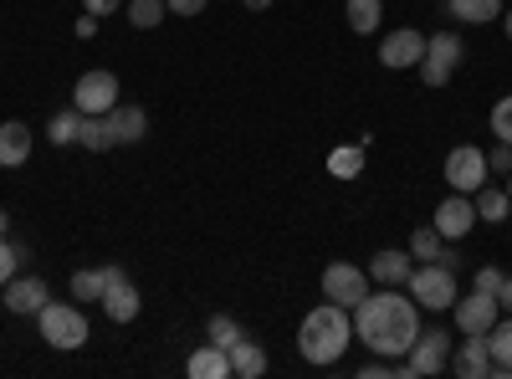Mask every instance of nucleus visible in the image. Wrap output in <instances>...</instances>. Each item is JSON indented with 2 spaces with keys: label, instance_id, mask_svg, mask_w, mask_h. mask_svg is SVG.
Returning <instances> with one entry per match:
<instances>
[{
  "label": "nucleus",
  "instance_id": "nucleus-1",
  "mask_svg": "<svg viewBox=\"0 0 512 379\" xmlns=\"http://www.w3.org/2000/svg\"><path fill=\"white\" fill-rule=\"evenodd\" d=\"M354 339L379 359H405L420 339V308L415 298H400L395 287H379L354 308Z\"/></svg>",
  "mask_w": 512,
  "mask_h": 379
},
{
  "label": "nucleus",
  "instance_id": "nucleus-2",
  "mask_svg": "<svg viewBox=\"0 0 512 379\" xmlns=\"http://www.w3.org/2000/svg\"><path fill=\"white\" fill-rule=\"evenodd\" d=\"M349 339H354L349 308H338V303L323 298L318 308H308L303 328H297V354H303L308 364H338L344 349H349Z\"/></svg>",
  "mask_w": 512,
  "mask_h": 379
},
{
  "label": "nucleus",
  "instance_id": "nucleus-3",
  "mask_svg": "<svg viewBox=\"0 0 512 379\" xmlns=\"http://www.w3.org/2000/svg\"><path fill=\"white\" fill-rule=\"evenodd\" d=\"M405 287H410V298H415L420 308H431V313H446V308H456V298H461L456 272H451L446 262H420V267H410Z\"/></svg>",
  "mask_w": 512,
  "mask_h": 379
},
{
  "label": "nucleus",
  "instance_id": "nucleus-4",
  "mask_svg": "<svg viewBox=\"0 0 512 379\" xmlns=\"http://www.w3.org/2000/svg\"><path fill=\"white\" fill-rule=\"evenodd\" d=\"M36 328H41V339H47L52 349H62V354L88 344V318H82V308H72V303H47L36 313Z\"/></svg>",
  "mask_w": 512,
  "mask_h": 379
},
{
  "label": "nucleus",
  "instance_id": "nucleus-5",
  "mask_svg": "<svg viewBox=\"0 0 512 379\" xmlns=\"http://www.w3.org/2000/svg\"><path fill=\"white\" fill-rule=\"evenodd\" d=\"M466 62V47H461V36L456 31H436V36H425V57H420V82L425 88H446L451 72Z\"/></svg>",
  "mask_w": 512,
  "mask_h": 379
},
{
  "label": "nucleus",
  "instance_id": "nucleus-6",
  "mask_svg": "<svg viewBox=\"0 0 512 379\" xmlns=\"http://www.w3.org/2000/svg\"><path fill=\"white\" fill-rule=\"evenodd\" d=\"M323 298L354 313V308L369 298V272L354 267V262H328V267H323Z\"/></svg>",
  "mask_w": 512,
  "mask_h": 379
},
{
  "label": "nucleus",
  "instance_id": "nucleus-7",
  "mask_svg": "<svg viewBox=\"0 0 512 379\" xmlns=\"http://www.w3.org/2000/svg\"><path fill=\"white\" fill-rule=\"evenodd\" d=\"M451 333L446 328H425L420 339H415V349L405 354V374L410 379H431V374H441L446 364H451Z\"/></svg>",
  "mask_w": 512,
  "mask_h": 379
},
{
  "label": "nucleus",
  "instance_id": "nucleus-8",
  "mask_svg": "<svg viewBox=\"0 0 512 379\" xmlns=\"http://www.w3.org/2000/svg\"><path fill=\"white\" fill-rule=\"evenodd\" d=\"M487 180H492V170H487V149L461 144V149H451V154H446V185H451V190L477 195Z\"/></svg>",
  "mask_w": 512,
  "mask_h": 379
},
{
  "label": "nucleus",
  "instance_id": "nucleus-9",
  "mask_svg": "<svg viewBox=\"0 0 512 379\" xmlns=\"http://www.w3.org/2000/svg\"><path fill=\"white\" fill-rule=\"evenodd\" d=\"M113 103H118V77L108 67H93V72L77 77V88H72V108L77 113H108Z\"/></svg>",
  "mask_w": 512,
  "mask_h": 379
},
{
  "label": "nucleus",
  "instance_id": "nucleus-10",
  "mask_svg": "<svg viewBox=\"0 0 512 379\" xmlns=\"http://www.w3.org/2000/svg\"><path fill=\"white\" fill-rule=\"evenodd\" d=\"M431 226L441 231V241H466L477 231V205H472V195H461V190H451L441 205H436V216H431Z\"/></svg>",
  "mask_w": 512,
  "mask_h": 379
},
{
  "label": "nucleus",
  "instance_id": "nucleus-11",
  "mask_svg": "<svg viewBox=\"0 0 512 379\" xmlns=\"http://www.w3.org/2000/svg\"><path fill=\"white\" fill-rule=\"evenodd\" d=\"M139 308H144L139 287L128 282V272H123L118 262H108V292H103V313H108L113 323H134V318H139Z\"/></svg>",
  "mask_w": 512,
  "mask_h": 379
},
{
  "label": "nucleus",
  "instance_id": "nucleus-12",
  "mask_svg": "<svg viewBox=\"0 0 512 379\" xmlns=\"http://www.w3.org/2000/svg\"><path fill=\"white\" fill-rule=\"evenodd\" d=\"M420 57H425V36H420L415 26H400V31H390V36L379 41V62L390 67V72L420 67Z\"/></svg>",
  "mask_w": 512,
  "mask_h": 379
},
{
  "label": "nucleus",
  "instance_id": "nucleus-13",
  "mask_svg": "<svg viewBox=\"0 0 512 379\" xmlns=\"http://www.w3.org/2000/svg\"><path fill=\"white\" fill-rule=\"evenodd\" d=\"M461 379H492V349H487V333H461V344L451 354V364Z\"/></svg>",
  "mask_w": 512,
  "mask_h": 379
},
{
  "label": "nucleus",
  "instance_id": "nucleus-14",
  "mask_svg": "<svg viewBox=\"0 0 512 379\" xmlns=\"http://www.w3.org/2000/svg\"><path fill=\"white\" fill-rule=\"evenodd\" d=\"M502 318V303L492 298V292H466V298H456V323H461V333H487L492 323Z\"/></svg>",
  "mask_w": 512,
  "mask_h": 379
},
{
  "label": "nucleus",
  "instance_id": "nucleus-15",
  "mask_svg": "<svg viewBox=\"0 0 512 379\" xmlns=\"http://www.w3.org/2000/svg\"><path fill=\"white\" fill-rule=\"evenodd\" d=\"M47 303H52V292H47V282H41V277H11V282H6V308H11V313L36 318Z\"/></svg>",
  "mask_w": 512,
  "mask_h": 379
},
{
  "label": "nucleus",
  "instance_id": "nucleus-16",
  "mask_svg": "<svg viewBox=\"0 0 512 379\" xmlns=\"http://www.w3.org/2000/svg\"><path fill=\"white\" fill-rule=\"evenodd\" d=\"M108 129H113V144H139L149 134V113L139 103H113L108 108Z\"/></svg>",
  "mask_w": 512,
  "mask_h": 379
},
{
  "label": "nucleus",
  "instance_id": "nucleus-17",
  "mask_svg": "<svg viewBox=\"0 0 512 379\" xmlns=\"http://www.w3.org/2000/svg\"><path fill=\"white\" fill-rule=\"evenodd\" d=\"M410 267H415V257H410V251H395V246H384L379 257L369 262V282H379V287H405Z\"/></svg>",
  "mask_w": 512,
  "mask_h": 379
},
{
  "label": "nucleus",
  "instance_id": "nucleus-18",
  "mask_svg": "<svg viewBox=\"0 0 512 379\" xmlns=\"http://www.w3.org/2000/svg\"><path fill=\"white\" fill-rule=\"evenodd\" d=\"M26 159H31V129L21 118L0 123V170H21Z\"/></svg>",
  "mask_w": 512,
  "mask_h": 379
},
{
  "label": "nucleus",
  "instance_id": "nucleus-19",
  "mask_svg": "<svg viewBox=\"0 0 512 379\" xmlns=\"http://www.w3.org/2000/svg\"><path fill=\"white\" fill-rule=\"evenodd\" d=\"M226 354H231V374H236V379H262V374H267V349L256 344V339H246V333H241Z\"/></svg>",
  "mask_w": 512,
  "mask_h": 379
},
{
  "label": "nucleus",
  "instance_id": "nucleus-20",
  "mask_svg": "<svg viewBox=\"0 0 512 379\" xmlns=\"http://www.w3.org/2000/svg\"><path fill=\"white\" fill-rule=\"evenodd\" d=\"M472 205H477V221H487V226H502V221L512 216V200H507V190H502L497 180H487V185L472 195Z\"/></svg>",
  "mask_w": 512,
  "mask_h": 379
},
{
  "label": "nucleus",
  "instance_id": "nucleus-21",
  "mask_svg": "<svg viewBox=\"0 0 512 379\" xmlns=\"http://www.w3.org/2000/svg\"><path fill=\"white\" fill-rule=\"evenodd\" d=\"M190 379H226L231 374V354L221 349V344H205V349H195L190 354Z\"/></svg>",
  "mask_w": 512,
  "mask_h": 379
},
{
  "label": "nucleus",
  "instance_id": "nucleus-22",
  "mask_svg": "<svg viewBox=\"0 0 512 379\" xmlns=\"http://www.w3.org/2000/svg\"><path fill=\"white\" fill-rule=\"evenodd\" d=\"M487 349H492V379L502 374H512V318H497L492 328H487Z\"/></svg>",
  "mask_w": 512,
  "mask_h": 379
},
{
  "label": "nucleus",
  "instance_id": "nucleus-23",
  "mask_svg": "<svg viewBox=\"0 0 512 379\" xmlns=\"http://www.w3.org/2000/svg\"><path fill=\"white\" fill-rule=\"evenodd\" d=\"M77 144H82V149H93V154L113 149V129H108V113H82V123H77Z\"/></svg>",
  "mask_w": 512,
  "mask_h": 379
},
{
  "label": "nucleus",
  "instance_id": "nucleus-24",
  "mask_svg": "<svg viewBox=\"0 0 512 379\" xmlns=\"http://www.w3.org/2000/svg\"><path fill=\"white\" fill-rule=\"evenodd\" d=\"M103 292H108V262L72 272V298H77V303H103Z\"/></svg>",
  "mask_w": 512,
  "mask_h": 379
},
{
  "label": "nucleus",
  "instance_id": "nucleus-25",
  "mask_svg": "<svg viewBox=\"0 0 512 379\" xmlns=\"http://www.w3.org/2000/svg\"><path fill=\"white\" fill-rule=\"evenodd\" d=\"M446 16H456V21H466V26H487V21L502 16V0H451Z\"/></svg>",
  "mask_w": 512,
  "mask_h": 379
},
{
  "label": "nucleus",
  "instance_id": "nucleus-26",
  "mask_svg": "<svg viewBox=\"0 0 512 379\" xmlns=\"http://www.w3.org/2000/svg\"><path fill=\"white\" fill-rule=\"evenodd\" d=\"M328 175L333 180H359L364 175V144H344L328 154Z\"/></svg>",
  "mask_w": 512,
  "mask_h": 379
},
{
  "label": "nucleus",
  "instance_id": "nucleus-27",
  "mask_svg": "<svg viewBox=\"0 0 512 379\" xmlns=\"http://www.w3.org/2000/svg\"><path fill=\"white\" fill-rule=\"evenodd\" d=\"M344 16H349V26H354L359 36H369V31H379L384 0H344Z\"/></svg>",
  "mask_w": 512,
  "mask_h": 379
},
{
  "label": "nucleus",
  "instance_id": "nucleus-28",
  "mask_svg": "<svg viewBox=\"0 0 512 379\" xmlns=\"http://www.w3.org/2000/svg\"><path fill=\"white\" fill-rule=\"evenodd\" d=\"M164 16H169L164 0H128V26H134V31H154Z\"/></svg>",
  "mask_w": 512,
  "mask_h": 379
},
{
  "label": "nucleus",
  "instance_id": "nucleus-29",
  "mask_svg": "<svg viewBox=\"0 0 512 379\" xmlns=\"http://www.w3.org/2000/svg\"><path fill=\"white\" fill-rule=\"evenodd\" d=\"M77 123H82V113L77 108H62V113H52V123H47V139L62 149V144H77Z\"/></svg>",
  "mask_w": 512,
  "mask_h": 379
},
{
  "label": "nucleus",
  "instance_id": "nucleus-30",
  "mask_svg": "<svg viewBox=\"0 0 512 379\" xmlns=\"http://www.w3.org/2000/svg\"><path fill=\"white\" fill-rule=\"evenodd\" d=\"M441 246H446V241H441L436 226H420V231L410 236V257H415V262H436V257H441Z\"/></svg>",
  "mask_w": 512,
  "mask_h": 379
},
{
  "label": "nucleus",
  "instance_id": "nucleus-31",
  "mask_svg": "<svg viewBox=\"0 0 512 379\" xmlns=\"http://www.w3.org/2000/svg\"><path fill=\"white\" fill-rule=\"evenodd\" d=\"M205 339H210V344H221V349H231V344L241 339V323H236L231 313H216V318L205 323Z\"/></svg>",
  "mask_w": 512,
  "mask_h": 379
},
{
  "label": "nucleus",
  "instance_id": "nucleus-32",
  "mask_svg": "<svg viewBox=\"0 0 512 379\" xmlns=\"http://www.w3.org/2000/svg\"><path fill=\"white\" fill-rule=\"evenodd\" d=\"M492 139L512 144V98H497V108H492Z\"/></svg>",
  "mask_w": 512,
  "mask_h": 379
},
{
  "label": "nucleus",
  "instance_id": "nucleus-33",
  "mask_svg": "<svg viewBox=\"0 0 512 379\" xmlns=\"http://www.w3.org/2000/svg\"><path fill=\"white\" fill-rule=\"evenodd\" d=\"M487 170H492V175H512V144L497 139V144L487 149Z\"/></svg>",
  "mask_w": 512,
  "mask_h": 379
},
{
  "label": "nucleus",
  "instance_id": "nucleus-34",
  "mask_svg": "<svg viewBox=\"0 0 512 379\" xmlns=\"http://www.w3.org/2000/svg\"><path fill=\"white\" fill-rule=\"evenodd\" d=\"M472 287H477V292H492V298H497V292H502V267H477Z\"/></svg>",
  "mask_w": 512,
  "mask_h": 379
},
{
  "label": "nucleus",
  "instance_id": "nucleus-35",
  "mask_svg": "<svg viewBox=\"0 0 512 379\" xmlns=\"http://www.w3.org/2000/svg\"><path fill=\"white\" fill-rule=\"evenodd\" d=\"M16 277V246L6 241V236H0V287H6Z\"/></svg>",
  "mask_w": 512,
  "mask_h": 379
},
{
  "label": "nucleus",
  "instance_id": "nucleus-36",
  "mask_svg": "<svg viewBox=\"0 0 512 379\" xmlns=\"http://www.w3.org/2000/svg\"><path fill=\"white\" fill-rule=\"evenodd\" d=\"M169 16H200L205 11V0H164Z\"/></svg>",
  "mask_w": 512,
  "mask_h": 379
},
{
  "label": "nucleus",
  "instance_id": "nucleus-37",
  "mask_svg": "<svg viewBox=\"0 0 512 379\" xmlns=\"http://www.w3.org/2000/svg\"><path fill=\"white\" fill-rule=\"evenodd\" d=\"M82 6H88L93 16H113V11H123L128 0H82Z\"/></svg>",
  "mask_w": 512,
  "mask_h": 379
},
{
  "label": "nucleus",
  "instance_id": "nucleus-38",
  "mask_svg": "<svg viewBox=\"0 0 512 379\" xmlns=\"http://www.w3.org/2000/svg\"><path fill=\"white\" fill-rule=\"evenodd\" d=\"M98 21H103V16H93V11H88V16H77V36H82V41L98 36Z\"/></svg>",
  "mask_w": 512,
  "mask_h": 379
},
{
  "label": "nucleus",
  "instance_id": "nucleus-39",
  "mask_svg": "<svg viewBox=\"0 0 512 379\" xmlns=\"http://www.w3.org/2000/svg\"><path fill=\"white\" fill-rule=\"evenodd\" d=\"M497 303L512 313V277H502V292H497Z\"/></svg>",
  "mask_w": 512,
  "mask_h": 379
},
{
  "label": "nucleus",
  "instance_id": "nucleus-40",
  "mask_svg": "<svg viewBox=\"0 0 512 379\" xmlns=\"http://www.w3.org/2000/svg\"><path fill=\"white\" fill-rule=\"evenodd\" d=\"M241 6H246V11H267V6H272V0H241Z\"/></svg>",
  "mask_w": 512,
  "mask_h": 379
},
{
  "label": "nucleus",
  "instance_id": "nucleus-41",
  "mask_svg": "<svg viewBox=\"0 0 512 379\" xmlns=\"http://www.w3.org/2000/svg\"><path fill=\"white\" fill-rule=\"evenodd\" d=\"M11 231V216H6V210H0V236H6Z\"/></svg>",
  "mask_w": 512,
  "mask_h": 379
},
{
  "label": "nucleus",
  "instance_id": "nucleus-42",
  "mask_svg": "<svg viewBox=\"0 0 512 379\" xmlns=\"http://www.w3.org/2000/svg\"><path fill=\"white\" fill-rule=\"evenodd\" d=\"M502 190H507V200H512V175H507V180H502Z\"/></svg>",
  "mask_w": 512,
  "mask_h": 379
},
{
  "label": "nucleus",
  "instance_id": "nucleus-43",
  "mask_svg": "<svg viewBox=\"0 0 512 379\" xmlns=\"http://www.w3.org/2000/svg\"><path fill=\"white\" fill-rule=\"evenodd\" d=\"M502 26H507V36H512V11H507V16H502Z\"/></svg>",
  "mask_w": 512,
  "mask_h": 379
},
{
  "label": "nucleus",
  "instance_id": "nucleus-44",
  "mask_svg": "<svg viewBox=\"0 0 512 379\" xmlns=\"http://www.w3.org/2000/svg\"><path fill=\"white\" fill-rule=\"evenodd\" d=\"M441 6H451V0H441Z\"/></svg>",
  "mask_w": 512,
  "mask_h": 379
}]
</instances>
